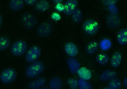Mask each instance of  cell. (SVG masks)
Listing matches in <instances>:
<instances>
[{"label": "cell", "mask_w": 127, "mask_h": 89, "mask_svg": "<svg viewBox=\"0 0 127 89\" xmlns=\"http://www.w3.org/2000/svg\"><path fill=\"white\" fill-rule=\"evenodd\" d=\"M44 68V65L43 62L40 61H37L32 63L26 68L25 74L29 78H34L41 74Z\"/></svg>", "instance_id": "6da1fadb"}, {"label": "cell", "mask_w": 127, "mask_h": 89, "mask_svg": "<svg viewBox=\"0 0 127 89\" xmlns=\"http://www.w3.org/2000/svg\"><path fill=\"white\" fill-rule=\"evenodd\" d=\"M17 76L16 70L12 68H7L1 72L0 79L1 81L4 84H9L13 82Z\"/></svg>", "instance_id": "7a4b0ae2"}, {"label": "cell", "mask_w": 127, "mask_h": 89, "mask_svg": "<svg viewBox=\"0 0 127 89\" xmlns=\"http://www.w3.org/2000/svg\"><path fill=\"white\" fill-rule=\"evenodd\" d=\"M28 46L24 41L19 40L15 42L12 44L11 52L14 55L16 56H21L26 52Z\"/></svg>", "instance_id": "3957f363"}, {"label": "cell", "mask_w": 127, "mask_h": 89, "mask_svg": "<svg viewBox=\"0 0 127 89\" xmlns=\"http://www.w3.org/2000/svg\"><path fill=\"white\" fill-rule=\"evenodd\" d=\"M21 21L24 26L27 29H31L35 27L38 21L35 17L31 13L26 12L22 16Z\"/></svg>", "instance_id": "277c9868"}, {"label": "cell", "mask_w": 127, "mask_h": 89, "mask_svg": "<svg viewBox=\"0 0 127 89\" xmlns=\"http://www.w3.org/2000/svg\"><path fill=\"white\" fill-rule=\"evenodd\" d=\"M99 25L98 22L93 19H89L85 21L82 25L83 31L87 34L91 35L96 34L98 31Z\"/></svg>", "instance_id": "5b68a950"}, {"label": "cell", "mask_w": 127, "mask_h": 89, "mask_svg": "<svg viewBox=\"0 0 127 89\" xmlns=\"http://www.w3.org/2000/svg\"><path fill=\"white\" fill-rule=\"evenodd\" d=\"M41 53L40 48L37 46L31 47L27 52L25 59L28 62L32 63L36 61L40 57Z\"/></svg>", "instance_id": "8992f818"}, {"label": "cell", "mask_w": 127, "mask_h": 89, "mask_svg": "<svg viewBox=\"0 0 127 89\" xmlns=\"http://www.w3.org/2000/svg\"><path fill=\"white\" fill-rule=\"evenodd\" d=\"M53 30V26L51 23L48 22H44L37 27V33L39 36L44 38L49 36Z\"/></svg>", "instance_id": "52a82bcc"}, {"label": "cell", "mask_w": 127, "mask_h": 89, "mask_svg": "<svg viewBox=\"0 0 127 89\" xmlns=\"http://www.w3.org/2000/svg\"><path fill=\"white\" fill-rule=\"evenodd\" d=\"M106 24L109 27L115 28L119 27L121 25V20L117 15L111 14H108L106 19Z\"/></svg>", "instance_id": "ba28073f"}, {"label": "cell", "mask_w": 127, "mask_h": 89, "mask_svg": "<svg viewBox=\"0 0 127 89\" xmlns=\"http://www.w3.org/2000/svg\"><path fill=\"white\" fill-rule=\"evenodd\" d=\"M78 2L76 0H69L67 1L65 4L64 14L67 15H72L76 9L78 5Z\"/></svg>", "instance_id": "9c48e42d"}, {"label": "cell", "mask_w": 127, "mask_h": 89, "mask_svg": "<svg viewBox=\"0 0 127 89\" xmlns=\"http://www.w3.org/2000/svg\"><path fill=\"white\" fill-rule=\"evenodd\" d=\"M66 53L71 57H74L77 55L78 53V49L76 45L72 42L66 43L64 47Z\"/></svg>", "instance_id": "30bf717a"}, {"label": "cell", "mask_w": 127, "mask_h": 89, "mask_svg": "<svg viewBox=\"0 0 127 89\" xmlns=\"http://www.w3.org/2000/svg\"><path fill=\"white\" fill-rule=\"evenodd\" d=\"M46 80L44 77L40 76L36 79L30 82L28 85L30 89H38L44 86L46 83Z\"/></svg>", "instance_id": "8fae6325"}, {"label": "cell", "mask_w": 127, "mask_h": 89, "mask_svg": "<svg viewBox=\"0 0 127 89\" xmlns=\"http://www.w3.org/2000/svg\"><path fill=\"white\" fill-rule=\"evenodd\" d=\"M67 63L71 72L72 74L77 73L80 68V64L79 61L74 57H70L67 60Z\"/></svg>", "instance_id": "7c38bea8"}, {"label": "cell", "mask_w": 127, "mask_h": 89, "mask_svg": "<svg viewBox=\"0 0 127 89\" xmlns=\"http://www.w3.org/2000/svg\"><path fill=\"white\" fill-rule=\"evenodd\" d=\"M77 73L80 78L86 81L90 80L92 76L91 71L85 67L80 68Z\"/></svg>", "instance_id": "4fadbf2b"}, {"label": "cell", "mask_w": 127, "mask_h": 89, "mask_svg": "<svg viewBox=\"0 0 127 89\" xmlns=\"http://www.w3.org/2000/svg\"><path fill=\"white\" fill-rule=\"evenodd\" d=\"M24 3V0H11L9 2V7L12 10L19 11L23 8Z\"/></svg>", "instance_id": "5bb4252c"}, {"label": "cell", "mask_w": 127, "mask_h": 89, "mask_svg": "<svg viewBox=\"0 0 127 89\" xmlns=\"http://www.w3.org/2000/svg\"><path fill=\"white\" fill-rule=\"evenodd\" d=\"M117 74L114 71L107 70L103 71L100 75L99 79L103 81H107L115 78Z\"/></svg>", "instance_id": "9a60e30c"}, {"label": "cell", "mask_w": 127, "mask_h": 89, "mask_svg": "<svg viewBox=\"0 0 127 89\" xmlns=\"http://www.w3.org/2000/svg\"><path fill=\"white\" fill-rule=\"evenodd\" d=\"M118 41L122 45L127 44V29L124 28L118 32L117 36Z\"/></svg>", "instance_id": "2e32d148"}, {"label": "cell", "mask_w": 127, "mask_h": 89, "mask_svg": "<svg viewBox=\"0 0 127 89\" xmlns=\"http://www.w3.org/2000/svg\"><path fill=\"white\" fill-rule=\"evenodd\" d=\"M98 47V43L97 41H91L86 46L85 49L86 52L89 55H92L97 52Z\"/></svg>", "instance_id": "e0dca14e"}, {"label": "cell", "mask_w": 127, "mask_h": 89, "mask_svg": "<svg viewBox=\"0 0 127 89\" xmlns=\"http://www.w3.org/2000/svg\"><path fill=\"white\" fill-rule=\"evenodd\" d=\"M51 89H61L63 86V82L59 77L55 76L52 78L49 82Z\"/></svg>", "instance_id": "ac0fdd59"}, {"label": "cell", "mask_w": 127, "mask_h": 89, "mask_svg": "<svg viewBox=\"0 0 127 89\" xmlns=\"http://www.w3.org/2000/svg\"><path fill=\"white\" fill-rule=\"evenodd\" d=\"M49 7V3L47 0H41L38 1L36 3L35 8L37 11L44 12L48 10Z\"/></svg>", "instance_id": "d6986e66"}, {"label": "cell", "mask_w": 127, "mask_h": 89, "mask_svg": "<svg viewBox=\"0 0 127 89\" xmlns=\"http://www.w3.org/2000/svg\"><path fill=\"white\" fill-rule=\"evenodd\" d=\"M122 55L121 53L119 52L115 53L112 56L110 63L112 66L116 68L119 66L122 61Z\"/></svg>", "instance_id": "ffe728a7"}, {"label": "cell", "mask_w": 127, "mask_h": 89, "mask_svg": "<svg viewBox=\"0 0 127 89\" xmlns=\"http://www.w3.org/2000/svg\"><path fill=\"white\" fill-rule=\"evenodd\" d=\"M96 60L100 65H104L107 64L109 60V57L107 54L103 53L98 54L96 56Z\"/></svg>", "instance_id": "44dd1931"}, {"label": "cell", "mask_w": 127, "mask_h": 89, "mask_svg": "<svg viewBox=\"0 0 127 89\" xmlns=\"http://www.w3.org/2000/svg\"><path fill=\"white\" fill-rule=\"evenodd\" d=\"M83 16L82 11L79 8H77L72 16V19L74 23H77L81 21Z\"/></svg>", "instance_id": "7402d4cb"}, {"label": "cell", "mask_w": 127, "mask_h": 89, "mask_svg": "<svg viewBox=\"0 0 127 89\" xmlns=\"http://www.w3.org/2000/svg\"><path fill=\"white\" fill-rule=\"evenodd\" d=\"M11 44L10 39L7 37L3 36L0 39V50L3 51L7 50Z\"/></svg>", "instance_id": "603a6c76"}, {"label": "cell", "mask_w": 127, "mask_h": 89, "mask_svg": "<svg viewBox=\"0 0 127 89\" xmlns=\"http://www.w3.org/2000/svg\"><path fill=\"white\" fill-rule=\"evenodd\" d=\"M109 87L112 89H120L122 86L121 81L117 78H114L110 81L108 84Z\"/></svg>", "instance_id": "cb8c5ba5"}, {"label": "cell", "mask_w": 127, "mask_h": 89, "mask_svg": "<svg viewBox=\"0 0 127 89\" xmlns=\"http://www.w3.org/2000/svg\"><path fill=\"white\" fill-rule=\"evenodd\" d=\"M99 46L100 48L102 50L106 51L111 48L112 46V43L109 39L105 38L101 41Z\"/></svg>", "instance_id": "d4e9b609"}, {"label": "cell", "mask_w": 127, "mask_h": 89, "mask_svg": "<svg viewBox=\"0 0 127 89\" xmlns=\"http://www.w3.org/2000/svg\"><path fill=\"white\" fill-rule=\"evenodd\" d=\"M78 87L80 89H92L91 84L87 81L80 78L77 80Z\"/></svg>", "instance_id": "484cf974"}, {"label": "cell", "mask_w": 127, "mask_h": 89, "mask_svg": "<svg viewBox=\"0 0 127 89\" xmlns=\"http://www.w3.org/2000/svg\"><path fill=\"white\" fill-rule=\"evenodd\" d=\"M67 82L69 85L70 89H77L78 82L76 80L72 78H69L67 80Z\"/></svg>", "instance_id": "4316f807"}, {"label": "cell", "mask_w": 127, "mask_h": 89, "mask_svg": "<svg viewBox=\"0 0 127 89\" xmlns=\"http://www.w3.org/2000/svg\"><path fill=\"white\" fill-rule=\"evenodd\" d=\"M109 9L111 14L114 15H117L118 13L117 8L115 4H111L109 6Z\"/></svg>", "instance_id": "83f0119b"}, {"label": "cell", "mask_w": 127, "mask_h": 89, "mask_svg": "<svg viewBox=\"0 0 127 89\" xmlns=\"http://www.w3.org/2000/svg\"><path fill=\"white\" fill-rule=\"evenodd\" d=\"M117 0H102L103 3L106 5H110L111 4H115L118 1Z\"/></svg>", "instance_id": "f1b7e54d"}, {"label": "cell", "mask_w": 127, "mask_h": 89, "mask_svg": "<svg viewBox=\"0 0 127 89\" xmlns=\"http://www.w3.org/2000/svg\"><path fill=\"white\" fill-rule=\"evenodd\" d=\"M51 18L52 19L55 21H58L60 19L61 17L59 14L55 12L52 14Z\"/></svg>", "instance_id": "f546056e"}, {"label": "cell", "mask_w": 127, "mask_h": 89, "mask_svg": "<svg viewBox=\"0 0 127 89\" xmlns=\"http://www.w3.org/2000/svg\"><path fill=\"white\" fill-rule=\"evenodd\" d=\"M24 1L25 3L29 5H33L37 2V0H24Z\"/></svg>", "instance_id": "4dcf8cb0"}, {"label": "cell", "mask_w": 127, "mask_h": 89, "mask_svg": "<svg viewBox=\"0 0 127 89\" xmlns=\"http://www.w3.org/2000/svg\"><path fill=\"white\" fill-rule=\"evenodd\" d=\"M55 8L58 11H64V6L61 3H59L57 4Z\"/></svg>", "instance_id": "1f68e13d"}, {"label": "cell", "mask_w": 127, "mask_h": 89, "mask_svg": "<svg viewBox=\"0 0 127 89\" xmlns=\"http://www.w3.org/2000/svg\"><path fill=\"white\" fill-rule=\"evenodd\" d=\"M123 82L124 86L127 89V77H126L124 79Z\"/></svg>", "instance_id": "d6a6232c"}, {"label": "cell", "mask_w": 127, "mask_h": 89, "mask_svg": "<svg viewBox=\"0 0 127 89\" xmlns=\"http://www.w3.org/2000/svg\"><path fill=\"white\" fill-rule=\"evenodd\" d=\"M63 1L62 0H53V3L55 4H58L61 3Z\"/></svg>", "instance_id": "836d02e7"}, {"label": "cell", "mask_w": 127, "mask_h": 89, "mask_svg": "<svg viewBox=\"0 0 127 89\" xmlns=\"http://www.w3.org/2000/svg\"><path fill=\"white\" fill-rule=\"evenodd\" d=\"M2 18L1 17V15H0V27H1L2 24Z\"/></svg>", "instance_id": "e575fe53"}, {"label": "cell", "mask_w": 127, "mask_h": 89, "mask_svg": "<svg viewBox=\"0 0 127 89\" xmlns=\"http://www.w3.org/2000/svg\"><path fill=\"white\" fill-rule=\"evenodd\" d=\"M40 89H50V88L47 87H44Z\"/></svg>", "instance_id": "d590c367"}, {"label": "cell", "mask_w": 127, "mask_h": 89, "mask_svg": "<svg viewBox=\"0 0 127 89\" xmlns=\"http://www.w3.org/2000/svg\"><path fill=\"white\" fill-rule=\"evenodd\" d=\"M103 89H111V88H110L108 87L105 88Z\"/></svg>", "instance_id": "8d00e7d4"}]
</instances>
